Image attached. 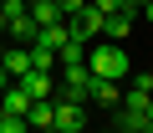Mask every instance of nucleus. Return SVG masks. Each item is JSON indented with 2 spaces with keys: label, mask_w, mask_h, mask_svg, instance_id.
Returning a JSON list of instances; mask_svg holds the SVG:
<instances>
[{
  "label": "nucleus",
  "mask_w": 153,
  "mask_h": 133,
  "mask_svg": "<svg viewBox=\"0 0 153 133\" xmlns=\"http://www.w3.org/2000/svg\"><path fill=\"white\" fill-rule=\"evenodd\" d=\"M87 72H92V77H107V82H123V77H133V56H128V46H117V41H92Z\"/></svg>",
  "instance_id": "1"
},
{
  "label": "nucleus",
  "mask_w": 153,
  "mask_h": 133,
  "mask_svg": "<svg viewBox=\"0 0 153 133\" xmlns=\"http://www.w3.org/2000/svg\"><path fill=\"white\" fill-rule=\"evenodd\" d=\"M117 108H123L117 128H133V133H143V128H148V118H153V92H143V87L133 82V87L123 92V102H117Z\"/></svg>",
  "instance_id": "2"
},
{
  "label": "nucleus",
  "mask_w": 153,
  "mask_h": 133,
  "mask_svg": "<svg viewBox=\"0 0 153 133\" xmlns=\"http://www.w3.org/2000/svg\"><path fill=\"white\" fill-rule=\"evenodd\" d=\"M87 102H71V97H51V133H76L87 128Z\"/></svg>",
  "instance_id": "3"
},
{
  "label": "nucleus",
  "mask_w": 153,
  "mask_h": 133,
  "mask_svg": "<svg viewBox=\"0 0 153 133\" xmlns=\"http://www.w3.org/2000/svg\"><path fill=\"white\" fill-rule=\"evenodd\" d=\"M87 92H92V72H87V61H76V66H61V92H56V97L87 102Z\"/></svg>",
  "instance_id": "4"
},
{
  "label": "nucleus",
  "mask_w": 153,
  "mask_h": 133,
  "mask_svg": "<svg viewBox=\"0 0 153 133\" xmlns=\"http://www.w3.org/2000/svg\"><path fill=\"white\" fill-rule=\"evenodd\" d=\"M0 66H5L10 82H21V77L31 72V51H26V46H5V51H0Z\"/></svg>",
  "instance_id": "5"
},
{
  "label": "nucleus",
  "mask_w": 153,
  "mask_h": 133,
  "mask_svg": "<svg viewBox=\"0 0 153 133\" xmlns=\"http://www.w3.org/2000/svg\"><path fill=\"white\" fill-rule=\"evenodd\" d=\"M133 21H138V10H133V5H128V10H117V16H107V26H102V36H107V41H117V46H123V41H128V36H133Z\"/></svg>",
  "instance_id": "6"
},
{
  "label": "nucleus",
  "mask_w": 153,
  "mask_h": 133,
  "mask_svg": "<svg viewBox=\"0 0 153 133\" xmlns=\"http://www.w3.org/2000/svg\"><path fill=\"white\" fill-rule=\"evenodd\" d=\"M0 113H16V118H26V113H31V92H26L21 82H10L5 92H0Z\"/></svg>",
  "instance_id": "7"
},
{
  "label": "nucleus",
  "mask_w": 153,
  "mask_h": 133,
  "mask_svg": "<svg viewBox=\"0 0 153 133\" xmlns=\"http://www.w3.org/2000/svg\"><path fill=\"white\" fill-rule=\"evenodd\" d=\"M21 87L31 92V102H51V97H56V87H51V72H26V77H21Z\"/></svg>",
  "instance_id": "8"
},
{
  "label": "nucleus",
  "mask_w": 153,
  "mask_h": 133,
  "mask_svg": "<svg viewBox=\"0 0 153 133\" xmlns=\"http://www.w3.org/2000/svg\"><path fill=\"white\" fill-rule=\"evenodd\" d=\"M87 102H102V108H117L123 102V82H107V77H92V92Z\"/></svg>",
  "instance_id": "9"
},
{
  "label": "nucleus",
  "mask_w": 153,
  "mask_h": 133,
  "mask_svg": "<svg viewBox=\"0 0 153 133\" xmlns=\"http://www.w3.org/2000/svg\"><path fill=\"white\" fill-rule=\"evenodd\" d=\"M31 21H36V31H41V26H61L66 16L56 10V0H41V5H31Z\"/></svg>",
  "instance_id": "10"
},
{
  "label": "nucleus",
  "mask_w": 153,
  "mask_h": 133,
  "mask_svg": "<svg viewBox=\"0 0 153 133\" xmlns=\"http://www.w3.org/2000/svg\"><path fill=\"white\" fill-rule=\"evenodd\" d=\"M26 128H31V133H51V102H31Z\"/></svg>",
  "instance_id": "11"
},
{
  "label": "nucleus",
  "mask_w": 153,
  "mask_h": 133,
  "mask_svg": "<svg viewBox=\"0 0 153 133\" xmlns=\"http://www.w3.org/2000/svg\"><path fill=\"white\" fill-rule=\"evenodd\" d=\"M31 51V72H56V51H46V46H26Z\"/></svg>",
  "instance_id": "12"
},
{
  "label": "nucleus",
  "mask_w": 153,
  "mask_h": 133,
  "mask_svg": "<svg viewBox=\"0 0 153 133\" xmlns=\"http://www.w3.org/2000/svg\"><path fill=\"white\" fill-rule=\"evenodd\" d=\"M0 133H31V128H26V118H16V113H0Z\"/></svg>",
  "instance_id": "13"
},
{
  "label": "nucleus",
  "mask_w": 153,
  "mask_h": 133,
  "mask_svg": "<svg viewBox=\"0 0 153 133\" xmlns=\"http://www.w3.org/2000/svg\"><path fill=\"white\" fill-rule=\"evenodd\" d=\"M87 5H97L102 16H117V10H128V0H87Z\"/></svg>",
  "instance_id": "14"
},
{
  "label": "nucleus",
  "mask_w": 153,
  "mask_h": 133,
  "mask_svg": "<svg viewBox=\"0 0 153 133\" xmlns=\"http://www.w3.org/2000/svg\"><path fill=\"white\" fill-rule=\"evenodd\" d=\"M133 82H138L143 92H153V66H148V72H133Z\"/></svg>",
  "instance_id": "15"
},
{
  "label": "nucleus",
  "mask_w": 153,
  "mask_h": 133,
  "mask_svg": "<svg viewBox=\"0 0 153 133\" xmlns=\"http://www.w3.org/2000/svg\"><path fill=\"white\" fill-rule=\"evenodd\" d=\"M138 16H143V21H153V0H148V5H138Z\"/></svg>",
  "instance_id": "16"
},
{
  "label": "nucleus",
  "mask_w": 153,
  "mask_h": 133,
  "mask_svg": "<svg viewBox=\"0 0 153 133\" xmlns=\"http://www.w3.org/2000/svg\"><path fill=\"white\" fill-rule=\"evenodd\" d=\"M5 87H10V77H5V66H0V92H5Z\"/></svg>",
  "instance_id": "17"
},
{
  "label": "nucleus",
  "mask_w": 153,
  "mask_h": 133,
  "mask_svg": "<svg viewBox=\"0 0 153 133\" xmlns=\"http://www.w3.org/2000/svg\"><path fill=\"white\" fill-rule=\"evenodd\" d=\"M128 5H133V10H138V5H148V0H128Z\"/></svg>",
  "instance_id": "18"
},
{
  "label": "nucleus",
  "mask_w": 153,
  "mask_h": 133,
  "mask_svg": "<svg viewBox=\"0 0 153 133\" xmlns=\"http://www.w3.org/2000/svg\"><path fill=\"white\" fill-rule=\"evenodd\" d=\"M0 31H5V16H0Z\"/></svg>",
  "instance_id": "19"
},
{
  "label": "nucleus",
  "mask_w": 153,
  "mask_h": 133,
  "mask_svg": "<svg viewBox=\"0 0 153 133\" xmlns=\"http://www.w3.org/2000/svg\"><path fill=\"white\" fill-rule=\"evenodd\" d=\"M26 5H41V0H26Z\"/></svg>",
  "instance_id": "20"
},
{
  "label": "nucleus",
  "mask_w": 153,
  "mask_h": 133,
  "mask_svg": "<svg viewBox=\"0 0 153 133\" xmlns=\"http://www.w3.org/2000/svg\"><path fill=\"white\" fill-rule=\"evenodd\" d=\"M76 133H92V128H76Z\"/></svg>",
  "instance_id": "21"
},
{
  "label": "nucleus",
  "mask_w": 153,
  "mask_h": 133,
  "mask_svg": "<svg viewBox=\"0 0 153 133\" xmlns=\"http://www.w3.org/2000/svg\"><path fill=\"white\" fill-rule=\"evenodd\" d=\"M117 133H133V128H117Z\"/></svg>",
  "instance_id": "22"
}]
</instances>
